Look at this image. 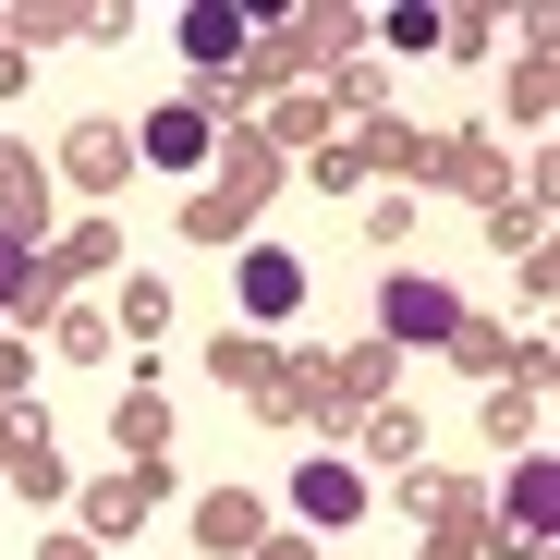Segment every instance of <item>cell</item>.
I'll list each match as a JSON object with an SVG mask.
<instances>
[{
    "label": "cell",
    "mask_w": 560,
    "mask_h": 560,
    "mask_svg": "<svg viewBox=\"0 0 560 560\" xmlns=\"http://www.w3.org/2000/svg\"><path fill=\"white\" fill-rule=\"evenodd\" d=\"M183 49H196V61H232V49H244V13H220V0H196V13H183Z\"/></svg>",
    "instance_id": "4"
},
{
    "label": "cell",
    "mask_w": 560,
    "mask_h": 560,
    "mask_svg": "<svg viewBox=\"0 0 560 560\" xmlns=\"http://www.w3.org/2000/svg\"><path fill=\"white\" fill-rule=\"evenodd\" d=\"M378 317H390L402 341H451V329H463V305L439 293V280H390V293H378Z\"/></svg>",
    "instance_id": "1"
},
{
    "label": "cell",
    "mask_w": 560,
    "mask_h": 560,
    "mask_svg": "<svg viewBox=\"0 0 560 560\" xmlns=\"http://www.w3.org/2000/svg\"><path fill=\"white\" fill-rule=\"evenodd\" d=\"M353 476H341V463H305V476H293V512H317V524H353Z\"/></svg>",
    "instance_id": "2"
},
{
    "label": "cell",
    "mask_w": 560,
    "mask_h": 560,
    "mask_svg": "<svg viewBox=\"0 0 560 560\" xmlns=\"http://www.w3.org/2000/svg\"><path fill=\"white\" fill-rule=\"evenodd\" d=\"M25 293V232H0V305Z\"/></svg>",
    "instance_id": "7"
},
{
    "label": "cell",
    "mask_w": 560,
    "mask_h": 560,
    "mask_svg": "<svg viewBox=\"0 0 560 560\" xmlns=\"http://www.w3.org/2000/svg\"><path fill=\"white\" fill-rule=\"evenodd\" d=\"M512 512H524V524H548V512H560V476H548V463H524V476H512Z\"/></svg>",
    "instance_id": "6"
},
{
    "label": "cell",
    "mask_w": 560,
    "mask_h": 560,
    "mask_svg": "<svg viewBox=\"0 0 560 560\" xmlns=\"http://www.w3.org/2000/svg\"><path fill=\"white\" fill-rule=\"evenodd\" d=\"M147 159L196 171V159H208V122H196V110H159V122H147Z\"/></svg>",
    "instance_id": "5"
},
{
    "label": "cell",
    "mask_w": 560,
    "mask_h": 560,
    "mask_svg": "<svg viewBox=\"0 0 560 560\" xmlns=\"http://www.w3.org/2000/svg\"><path fill=\"white\" fill-rule=\"evenodd\" d=\"M293 293H305V268H293V256H244V305H256V317H280Z\"/></svg>",
    "instance_id": "3"
}]
</instances>
